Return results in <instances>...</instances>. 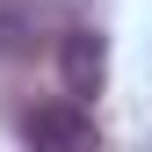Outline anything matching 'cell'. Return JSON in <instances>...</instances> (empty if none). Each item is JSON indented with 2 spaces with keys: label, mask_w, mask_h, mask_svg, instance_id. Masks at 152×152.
I'll return each instance as SVG.
<instances>
[{
  "label": "cell",
  "mask_w": 152,
  "mask_h": 152,
  "mask_svg": "<svg viewBox=\"0 0 152 152\" xmlns=\"http://www.w3.org/2000/svg\"><path fill=\"white\" fill-rule=\"evenodd\" d=\"M58 80H65L72 102L102 94V80H109V36L102 29H65L58 36Z\"/></svg>",
  "instance_id": "cell-1"
},
{
  "label": "cell",
  "mask_w": 152,
  "mask_h": 152,
  "mask_svg": "<svg viewBox=\"0 0 152 152\" xmlns=\"http://www.w3.org/2000/svg\"><path fill=\"white\" fill-rule=\"evenodd\" d=\"M22 138L29 145H94V116H87V102H51V109H29L22 116Z\"/></svg>",
  "instance_id": "cell-2"
}]
</instances>
